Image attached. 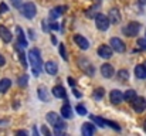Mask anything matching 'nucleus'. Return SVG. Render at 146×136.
<instances>
[{"mask_svg": "<svg viewBox=\"0 0 146 136\" xmlns=\"http://www.w3.org/2000/svg\"><path fill=\"white\" fill-rule=\"evenodd\" d=\"M29 60H30V64H31V68H33V74L36 77L40 75L41 72V68H43V61H41V52L38 48H31L29 51Z\"/></svg>", "mask_w": 146, "mask_h": 136, "instance_id": "1", "label": "nucleus"}, {"mask_svg": "<svg viewBox=\"0 0 146 136\" xmlns=\"http://www.w3.org/2000/svg\"><path fill=\"white\" fill-rule=\"evenodd\" d=\"M47 122H48L51 126H54L55 129H61V131H64L65 128H67V123L60 118V115L58 113H55V112H48L47 113Z\"/></svg>", "mask_w": 146, "mask_h": 136, "instance_id": "2", "label": "nucleus"}, {"mask_svg": "<svg viewBox=\"0 0 146 136\" xmlns=\"http://www.w3.org/2000/svg\"><path fill=\"white\" fill-rule=\"evenodd\" d=\"M95 24H97L98 30L106 31V30L109 29V26H111V20H109V17H106L105 14L98 13L97 16H95Z\"/></svg>", "mask_w": 146, "mask_h": 136, "instance_id": "3", "label": "nucleus"}, {"mask_svg": "<svg viewBox=\"0 0 146 136\" xmlns=\"http://www.w3.org/2000/svg\"><path fill=\"white\" fill-rule=\"evenodd\" d=\"M139 30H141V24L136 23V21H132L128 26H125L122 31L126 37H135L136 34H139Z\"/></svg>", "mask_w": 146, "mask_h": 136, "instance_id": "4", "label": "nucleus"}, {"mask_svg": "<svg viewBox=\"0 0 146 136\" xmlns=\"http://www.w3.org/2000/svg\"><path fill=\"white\" fill-rule=\"evenodd\" d=\"M21 14L26 17V19H33L34 16H36V13H37V9H36V4L34 3H26V4H23L21 6Z\"/></svg>", "mask_w": 146, "mask_h": 136, "instance_id": "5", "label": "nucleus"}, {"mask_svg": "<svg viewBox=\"0 0 146 136\" xmlns=\"http://www.w3.org/2000/svg\"><path fill=\"white\" fill-rule=\"evenodd\" d=\"M78 65H80L81 70H82L84 72H87L88 75H94V74H95V68H94V65H92L88 60H85V58H78Z\"/></svg>", "mask_w": 146, "mask_h": 136, "instance_id": "6", "label": "nucleus"}, {"mask_svg": "<svg viewBox=\"0 0 146 136\" xmlns=\"http://www.w3.org/2000/svg\"><path fill=\"white\" fill-rule=\"evenodd\" d=\"M132 106H133V109H135L138 113L143 112L146 109V99L143 96H136V98L132 101Z\"/></svg>", "mask_w": 146, "mask_h": 136, "instance_id": "7", "label": "nucleus"}, {"mask_svg": "<svg viewBox=\"0 0 146 136\" xmlns=\"http://www.w3.org/2000/svg\"><path fill=\"white\" fill-rule=\"evenodd\" d=\"M109 44L113 48V51H116V52H125V50H126L125 43L121 38H118V37H112L111 41H109Z\"/></svg>", "mask_w": 146, "mask_h": 136, "instance_id": "8", "label": "nucleus"}, {"mask_svg": "<svg viewBox=\"0 0 146 136\" xmlns=\"http://www.w3.org/2000/svg\"><path fill=\"white\" fill-rule=\"evenodd\" d=\"M112 52H113V48L109 45H101L99 48H98V55L101 57V58H105V60H108V58H111L112 57Z\"/></svg>", "mask_w": 146, "mask_h": 136, "instance_id": "9", "label": "nucleus"}, {"mask_svg": "<svg viewBox=\"0 0 146 136\" xmlns=\"http://www.w3.org/2000/svg\"><path fill=\"white\" fill-rule=\"evenodd\" d=\"M109 99H111V102L113 105H119V103L123 102L125 98H123V94L119 90H113V91H111V94H109Z\"/></svg>", "mask_w": 146, "mask_h": 136, "instance_id": "10", "label": "nucleus"}, {"mask_svg": "<svg viewBox=\"0 0 146 136\" xmlns=\"http://www.w3.org/2000/svg\"><path fill=\"white\" fill-rule=\"evenodd\" d=\"M74 41H75V44L78 45L81 50H88V47H90L88 40H87L85 37H82L81 34H75V36H74Z\"/></svg>", "mask_w": 146, "mask_h": 136, "instance_id": "11", "label": "nucleus"}, {"mask_svg": "<svg viewBox=\"0 0 146 136\" xmlns=\"http://www.w3.org/2000/svg\"><path fill=\"white\" fill-rule=\"evenodd\" d=\"M101 74H102V77H105V78H112V77L115 75V70H113V67H112L111 64H104V65L101 67Z\"/></svg>", "mask_w": 146, "mask_h": 136, "instance_id": "12", "label": "nucleus"}, {"mask_svg": "<svg viewBox=\"0 0 146 136\" xmlns=\"http://www.w3.org/2000/svg\"><path fill=\"white\" fill-rule=\"evenodd\" d=\"M16 31H17V45H20L21 48H26L27 47V40H26L24 31L21 30V27H17Z\"/></svg>", "mask_w": 146, "mask_h": 136, "instance_id": "13", "label": "nucleus"}, {"mask_svg": "<svg viewBox=\"0 0 146 136\" xmlns=\"http://www.w3.org/2000/svg\"><path fill=\"white\" fill-rule=\"evenodd\" d=\"M44 70H46V72L50 74V75H55V74L58 72V65H57L55 61H47V62L44 64Z\"/></svg>", "mask_w": 146, "mask_h": 136, "instance_id": "14", "label": "nucleus"}, {"mask_svg": "<svg viewBox=\"0 0 146 136\" xmlns=\"http://www.w3.org/2000/svg\"><path fill=\"white\" fill-rule=\"evenodd\" d=\"M0 38L4 41V43H10L13 40V36L10 33V30L4 26H0Z\"/></svg>", "mask_w": 146, "mask_h": 136, "instance_id": "15", "label": "nucleus"}, {"mask_svg": "<svg viewBox=\"0 0 146 136\" xmlns=\"http://www.w3.org/2000/svg\"><path fill=\"white\" fill-rule=\"evenodd\" d=\"M109 20H111V24H118L121 23V13L118 9H112L109 11Z\"/></svg>", "mask_w": 146, "mask_h": 136, "instance_id": "16", "label": "nucleus"}, {"mask_svg": "<svg viewBox=\"0 0 146 136\" xmlns=\"http://www.w3.org/2000/svg\"><path fill=\"white\" fill-rule=\"evenodd\" d=\"M81 133L84 136H91L95 133V126L94 125H91L90 122H87V123H84L82 125V128H81Z\"/></svg>", "mask_w": 146, "mask_h": 136, "instance_id": "17", "label": "nucleus"}, {"mask_svg": "<svg viewBox=\"0 0 146 136\" xmlns=\"http://www.w3.org/2000/svg\"><path fill=\"white\" fill-rule=\"evenodd\" d=\"M135 75H136V78H139V80H145L146 78V67H145V64H139V65H136V67H135Z\"/></svg>", "mask_w": 146, "mask_h": 136, "instance_id": "18", "label": "nucleus"}, {"mask_svg": "<svg viewBox=\"0 0 146 136\" xmlns=\"http://www.w3.org/2000/svg\"><path fill=\"white\" fill-rule=\"evenodd\" d=\"M52 95L55 96V98H67V92H65V90L62 88V87H60V85H57V87H54L52 88Z\"/></svg>", "mask_w": 146, "mask_h": 136, "instance_id": "19", "label": "nucleus"}, {"mask_svg": "<svg viewBox=\"0 0 146 136\" xmlns=\"http://www.w3.org/2000/svg\"><path fill=\"white\" fill-rule=\"evenodd\" d=\"M61 116L65 118V119H68V118L72 116V108H71V105L65 103V105L61 108Z\"/></svg>", "mask_w": 146, "mask_h": 136, "instance_id": "20", "label": "nucleus"}, {"mask_svg": "<svg viewBox=\"0 0 146 136\" xmlns=\"http://www.w3.org/2000/svg\"><path fill=\"white\" fill-rule=\"evenodd\" d=\"M64 10H67V7H65V6L55 7V9H52V10H51V13H50V17H51V19H57V17H60V16L64 13Z\"/></svg>", "mask_w": 146, "mask_h": 136, "instance_id": "21", "label": "nucleus"}, {"mask_svg": "<svg viewBox=\"0 0 146 136\" xmlns=\"http://www.w3.org/2000/svg\"><path fill=\"white\" fill-rule=\"evenodd\" d=\"M10 87H11V81H10L9 78H3V80H0V92H1V94H4Z\"/></svg>", "mask_w": 146, "mask_h": 136, "instance_id": "22", "label": "nucleus"}, {"mask_svg": "<svg viewBox=\"0 0 146 136\" xmlns=\"http://www.w3.org/2000/svg\"><path fill=\"white\" fill-rule=\"evenodd\" d=\"M90 118H91V121H92L95 125L101 126V128H105V126L108 125V123H106V119H104V118H101V116H94V115H91Z\"/></svg>", "mask_w": 146, "mask_h": 136, "instance_id": "23", "label": "nucleus"}, {"mask_svg": "<svg viewBox=\"0 0 146 136\" xmlns=\"http://www.w3.org/2000/svg\"><path fill=\"white\" fill-rule=\"evenodd\" d=\"M37 94H38V98L43 101V102H47L48 101V91L46 90V87H40L37 90Z\"/></svg>", "mask_w": 146, "mask_h": 136, "instance_id": "24", "label": "nucleus"}, {"mask_svg": "<svg viewBox=\"0 0 146 136\" xmlns=\"http://www.w3.org/2000/svg\"><path fill=\"white\" fill-rule=\"evenodd\" d=\"M16 48H17V51H19V58H20V62H21V65L27 68V60H26V54L23 52V50H21V47H20V45H16Z\"/></svg>", "mask_w": 146, "mask_h": 136, "instance_id": "25", "label": "nucleus"}, {"mask_svg": "<svg viewBox=\"0 0 146 136\" xmlns=\"http://www.w3.org/2000/svg\"><path fill=\"white\" fill-rule=\"evenodd\" d=\"M116 75H118V80L122 81V82H125L126 80H129V71L128 70H119Z\"/></svg>", "mask_w": 146, "mask_h": 136, "instance_id": "26", "label": "nucleus"}, {"mask_svg": "<svg viewBox=\"0 0 146 136\" xmlns=\"http://www.w3.org/2000/svg\"><path fill=\"white\" fill-rule=\"evenodd\" d=\"M123 98H125V101H128V102H132L135 98H136V92L133 90H128L125 94H123Z\"/></svg>", "mask_w": 146, "mask_h": 136, "instance_id": "27", "label": "nucleus"}, {"mask_svg": "<svg viewBox=\"0 0 146 136\" xmlns=\"http://www.w3.org/2000/svg\"><path fill=\"white\" fill-rule=\"evenodd\" d=\"M104 94H105V91L102 90V88H98V90H95V91H94V99H97V101L102 99Z\"/></svg>", "mask_w": 146, "mask_h": 136, "instance_id": "28", "label": "nucleus"}, {"mask_svg": "<svg viewBox=\"0 0 146 136\" xmlns=\"http://www.w3.org/2000/svg\"><path fill=\"white\" fill-rule=\"evenodd\" d=\"M17 84H19L20 87H26V85L29 84V77H27V75H21V77L19 78Z\"/></svg>", "mask_w": 146, "mask_h": 136, "instance_id": "29", "label": "nucleus"}, {"mask_svg": "<svg viewBox=\"0 0 146 136\" xmlns=\"http://www.w3.org/2000/svg\"><path fill=\"white\" fill-rule=\"evenodd\" d=\"M75 109H77V112H78V113H80L81 116H84V115H87V113H88L87 108H85V106H82V105H78V106H77Z\"/></svg>", "mask_w": 146, "mask_h": 136, "instance_id": "30", "label": "nucleus"}, {"mask_svg": "<svg viewBox=\"0 0 146 136\" xmlns=\"http://www.w3.org/2000/svg\"><path fill=\"white\" fill-rule=\"evenodd\" d=\"M60 54H61V57H62V60H64V61H67V60H68V57H67V51H65L64 44H60Z\"/></svg>", "mask_w": 146, "mask_h": 136, "instance_id": "31", "label": "nucleus"}, {"mask_svg": "<svg viewBox=\"0 0 146 136\" xmlns=\"http://www.w3.org/2000/svg\"><path fill=\"white\" fill-rule=\"evenodd\" d=\"M138 45H139V48L146 50V40L145 38H139V40H138Z\"/></svg>", "mask_w": 146, "mask_h": 136, "instance_id": "32", "label": "nucleus"}, {"mask_svg": "<svg viewBox=\"0 0 146 136\" xmlns=\"http://www.w3.org/2000/svg\"><path fill=\"white\" fill-rule=\"evenodd\" d=\"M9 10V7H7V4L6 3H0V14H3V13H6Z\"/></svg>", "mask_w": 146, "mask_h": 136, "instance_id": "33", "label": "nucleus"}, {"mask_svg": "<svg viewBox=\"0 0 146 136\" xmlns=\"http://www.w3.org/2000/svg\"><path fill=\"white\" fill-rule=\"evenodd\" d=\"M11 3H13V6H14V7H20L21 0H11Z\"/></svg>", "mask_w": 146, "mask_h": 136, "instance_id": "34", "label": "nucleus"}, {"mask_svg": "<svg viewBox=\"0 0 146 136\" xmlns=\"http://www.w3.org/2000/svg\"><path fill=\"white\" fill-rule=\"evenodd\" d=\"M41 132H43L44 135L50 136V131H48V129H47V128H46V126H43V128H41Z\"/></svg>", "mask_w": 146, "mask_h": 136, "instance_id": "35", "label": "nucleus"}, {"mask_svg": "<svg viewBox=\"0 0 146 136\" xmlns=\"http://www.w3.org/2000/svg\"><path fill=\"white\" fill-rule=\"evenodd\" d=\"M68 84H70L71 87H74V85H75V81H74V78H71V77H68Z\"/></svg>", "mask_w": 146, "mask_h": 136, "instance_id": "36", "label": "nucleus"}, {"mask_svg": "<svg viewBox=\"0 0 146 136\" xmlns=\"http://www.w3.org/2000/svg\"><path fill=\"white\" fill-rule=\"evenodd\" d=\"M4 64H6V60H4V57L0 54V67H3Z\"/></svg>", "mask_w": 146, "mask_h": 136, "instance_id": "37", "label": "nucleus"}, {"mask_svg": "<svg viewBox=\"0 0 146 136\" xmlns=\"http://www.w3.org/2000/svg\"><path fill=\"white\" fill-rule=\"evenodd\" d=\"M50 29H52V30H58L60 27H58V24H51V26H50Z\"/></svg>", "mask_w": 146, "mask_h": 136, "instance_id": "38", "label": "nucleus"}, {"mask_svg": "<svg viewBox=\"0 0 146 136\" xmlns=\"http://www.w3.org/2000/svg\"><path fill=\"white\" fill-rule=\"evenodd\" d=\"M17 135H27V132H26V131H19Z\"/></svg>", "mask_w": 146, "mask_h": 136, "instance_id": "39", "label": "nucleus"}, {"mask_svg": "<svg viewBox=\"0 0 146 136\" xmlns=\"http://www.w3.org/2000/svg\"><path fill=\"white\" fill-rule=\"evenodd\" d=\"M29 33H30V38H34V33H33V30H29Z\"/></svg>", "mask_w": 146, "mask_h": 136, "instance_id": "40", "label": "nucleus"}, {"mask_svg": "<svg viewBox=\"0 0 146 136\" xmlns=\"http://www.w3.org/2000/svg\"><path fill=\"white\" fill-rule=\"evenodd\" d=\"M74 95H75V96H81V94H80L77 90H74Z\"/></svg>", "mask_w": 146, "mask_h": 136, "instance_id": "41", "label": "nucleus"}, {"mask_svg": "<svg viewBox=\"0 0 146 136\" xmlns=\"http://www.w3.org/2000/svg\"><path fill=\"white\" fill-rule=\"evenodd\" d=\"M143 129H145V132H146V121H145V123H143Z\"/></svg>", "mask_w": 146, "mask_h": 136, "instance_id": "42", "label": "nucleus"}, {"mask_svg": "<svg viewBox=\"0 0 146 136\" xmlns=\"http://www.w3.org/2000/svg\"><path fill=\"white\" fill-rule=\"evenodd\" d=\"M95 1H101V0H95Z\"/></svg>", "mask_w": 146, "mask_h": 136, "instance_id": "43", "label": "nucleus"}, {"mask_svg": "<svg viewBox=\"0 0 146 136\" xmlns=\"http://www.w3.org/2000/svg\"><path fill=\"white\" fill-rule=\"evenodd\" d=\"M145 67H146V61H145Z\"/></svg>", "mask_w": 146, "mask_h": 136, "instance_id": "44", "label": "nucleus"}]
</instances>
